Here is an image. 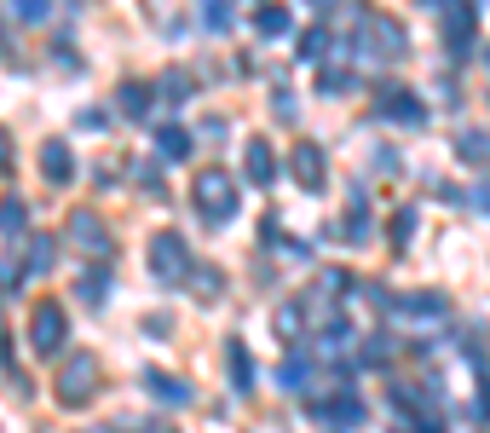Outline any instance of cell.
<instances>
[{"label": "cell", "instance_id": "8", "mask_svg": "<svg viewBox=\"0 0 490 433\" xmlns=\"http://www.w3.org/2000/svg\"><path fill=\"white\" fill-rule=\"evenodd\" d=\"M381 116L404 121V128H421V121H427V104L416 99V92H404V87H381Z\"/></svg>", "mask_w": 490, "mask_h": 433}, {"label": "cell", "instance_id": "13", "mask_svg": "<svg viewBox=\"0 0 490 433\" xmlns=\"http://www.w3.org/2000/svg\"><path fill=\"white\" fill-rule=\"evenodd\" d=\"M41 168H46V179H53V185H70L75 179V157H70L64 139H46V145H41Z\"/></svg>", "mask_w": 490, "mask_h": 433}, {"label": "cell", "instance_id": "11", "mask_svg": "<svg viewBox=\"0 0 490 433\" xmlns=\"http://www.w3.org/2000/svg\"><path fill=\"white\" fill-rule=\"evenodd\" d=\"M445 46H450L456 58L473 46V6H467V0H456V6L445 12Z\"/></svg>", "mask_w": 490, "mask_h": 433}, {"label": "cell", "instance_id": "1", "mask_svg": "<svg viewBox=\"0 0 490 433\" xmlns=\"http://www.w3.org/2000/svg\"><path fill=\"white\" fill-rule=\"evenodd\" d=\"M191 197H197V214L208 226H226L236 214V179L226 174V168H202L197 185H191Z\"/></svg>", "mask_w": 490, "mask_h": 433}, {"label": "cell", "instance_id": "30", "mask_svg": "<svg viewBox=\"0 0 490 433\" xmlns=\"http://www.w3.org/2000/svg\"><path fill=\"white\" fill-rule=\"evenodd\" d=\"M409 237H416V214L399 208V214H392V243H409Z\"/></svg>", "mask_w": 490, "mask_h": 433}, {"label": "cell", "instance_id": "35", "mask_svg": "<svg viewBox=\"0 0 490 433\" xmlns=\"http://www.w3.org/2000/svg\"><path fill=\"white\" fill-rule=\"evenodd\" d=\"M0 168H12V139L0 133Z\"/></svg>", "mask_w": 490, "mask_h": 433}, {"label": "cell", "instance_id": "25", "mask_svg": "<svg viewBox=\"0 0 490 433\" xmlns=\"http://www.w3.org/2000/svg\"><path fill=\"white\" fill-rule=\"evenodd\" d=\"M346 289H352V277H346L341 266H323V272H318V295H323V301H335V295H346Z\"/></svg>", "mask_w": 490, "mask_h": 433}, {"label": "cell", "instance_id": "9", "mask_svg": "<svg viewBox=\"0 0 490 433\" xmlns=\"http://www.w3.org/2000/svg\"><path fill=\"white\" fill-rule=\"evenodd\" d=\"M289 162H294V179L306 185V191H323V185H329V174H323V150H318V145H306V139H300Z\"/></svg>", "mask_w": 490, "mask_h": 433}, {"label": "cell", "instance_id": "4", "mask_svg": "<svg viewBox=\"0 0 490 433\" xmlns=\"http://www.w3.org/2000/svg\"><path fill=\"white\" fill-rule=\"evenodd\" d=\"M312 422H323V428H341V433H352V428H363V399L358 393H335V399H312Z\"/></svg>", "mask_w": 490, "mask_h": 433}, {"label": "cell", "instance_id": "6", "mask_svg": "<svg viewBox=\"0 0 490 433\" xmlns=\"http://www.w3.org/2000/svg\"><path fill=\"white\" fill-rule=\"evenodd\" d=\"M358 53L404 58V29L392 24V18H358Z\"/></svg>", "mask_w": 490, "mask_h": 433}, {"label": "cell", "instance_id": "15", "mask_svg": "<svg viewBox=\"0 0 490 433\" xmlns=\"http://www.w3.org/2000/svg\"><path fill=\"white\" fill-rule=\"evenodd\" d=\"M150 99H156V92H150L145 82H121V87H116V111H121V116H133V121H139V116H150Z\"/></svg>", "mask_w": 490, "mask_h": 433}, {"label": "cell", "instance_id": "12", "mask_svg": "<svg viewBox=\"0 0 490 433\" xmlns=\"http://www.w3.org/2000/svg\"><path fill=\"white\" fill-rule=\"evenodd\" d=\"M243 168H248V179H255V185H272L277 179V150L265 145V139H248V145H243Z\"/></svg>", "mask_w": 490, "mask_h": 433}, {"label": "cell", "instance_id": "34", "mask_svg": "<svg viewBox=\"0 0 490 433\" xmlns=\"http://www.w3.org/2000/svg\"><path fill=\"white\" fill-rule=\"evenodd\" d=\"M24 284V266H12V260H6V266H0V289H18Z\"/></svg>", "mask_w": 490, "mask_h": 433}, {"label": "cell", "instance_id": "38", "mask_svg": "<svg viewBox=\"0 0 490 433\" xmlns=\"http://www.w3.org/2000/svg\"><path fill=\"white\" fill-rule=\"evenodd\" d=\"M312 6H318V12H329V6H335V0H312Z\"/></svg>", "mask_w": 490, "mask_h": 433}, {"label": "cell", "instance_id": "23", "mask_svg": "<svg viewBox=\"0 0 490 433\" xmlns=\"http://www.w3.org/2000/svg\"><path fill=\"white\" fill-rule=\"evenodd\" d=\"M156 92H162L168 104H185V99L197 92V82H191V75H179V70H168V75H162V87H156Z\"/></svg>", "mask_w": 490, "mask_h": 433}, {"label": "cell", "instance_id": "7", "mask_svg": "<svg viewBox=\"0 0 490 433\" xmlns=\"http://www.w3.org/2000/svg\"><path fill=\"white\" fill-rule=\"evenodd\" d=\"M99 393V359H70L64 370H58V399H64V405H82V399H92Z\"/></svg>", "mask_w": 490, "mask_h": 433}, {"label": "cell", "instance_id": "3", "mask_svg": "<svg viewBox=\"0 0 490 433\" xmlns=\"http://www.w3.org/2000/svg\"><path fill=\"white\" fill-rule=\"evenodd\" d=\"M70 243H75L82 255H92V260H110V255H116V237H110V226H104L92 208H75V214H70Z\"/></svg>", "mask_w": 490, "mask_h": 433}, {"label": "cell", "instance_id": "32", "mask_svg": "<svg viewBox=\"0 0 490 433\" xmlns=\"http://www.w3.org/2000/svg\"><path fill=\"white\" fill-rule=\"evenodd\" d=\"M277 381H283V388H300V381H306V364H300V359H294V364H283V370H277Z\"/></svg>", "mask_w": 490, "mask_h": 433}, {"label": "cell", "instance_id": "22", "mask_svg": "<svg viewBox=\"0 0 490 433\" xmlns=\"http://www.w3.org/2000/svg\"><path fill=\"white\" fill-rule=\"evenodd\" d=\"M255 29H260V35H289V6H260Z\"/></svg>", "mask_w": 490, "mask_h": 433}, {"label": "cell", "instance_id": "26", "mask_svg": "<svg viewBox=\"0 0 490 433\" xmlns=\"http://www.w3.org/2000/svg\"><path fill=\"white\" fill-rule=\"evenodd\" d=\"M202 24L226 35V29H231V0H202Z\"/></svg>", "mask_w": 490, "mask_h": 433}, {"label": "cell", "instance_id": "31", "mask_svg": "<svg viewBox=\"0 0 490 433\" xmlns=\"http://www.w3.org/2000/svg\"><path fill=\"white\" fill-rule=\"evenodd\" d=\"M12 12H18V18H46V12H53V0H12Z\"/></svg>", "mask_w": 490, "mask_h": 433}, {"label": "cell", "instance_id": "21", "mask_svg": "<svg viewBox=\"0 0 490 433\" xmlns=\"http://www.w3.org/2000/svg\"><path fill=\"white\" fill-rule=\"evenodd\" d=\"M75 295H82L87 306H99V301L110 295V272H104V266H92V272L82 277V284H75Z\"/></svg>", "mask_w": 490, "mask_h": 433}, {"label": "cell", "instance_id": "17", "mask_svg": "<svg viewBox=\"0 0 490 433\" xmlns=\"http://www.w3.org/2000/svg\"><path fill=\"white\" fill-rule=\"evenodd\" d=\"M226 359H231V388H236V393H248V388H255V359H248V347L236 342V335L226 342Z\"/></svg>", "mask_w": 490, "mask_h": 433}, {"label": "cell", "instance_id": "29", "mask_svg": "<svg viewBox=\"0 0 490 433\" xmlns=\"http://www.w3.org/2000/svg\"><path fill=\"white\" fill-rule=\"evenodd\" d=\"M387 352H392V342H387V335H370V342H363V359H358V364L381 370V364H387Z\"/></svg>", "mask_w": 490, "mask_h": 433}, {"label": "cell", "instance_id": "19", "mask_svg": "<svg viewBox=\"0 0 490 433\" xmlns=\"http://www.w3.org/2000/svg\"><path fill=\"white\" fill-rule=\"evenodd\" d=\"M53 255H58V243L46 237V231H35L29 249H24V272H53Z\"/></svg>", "mask_w": 490, "mask_h": 433}, {"label": "cell", "instance_id": "20", "mask_svg": "<svg viewBox=\"0 0 490 433\" xmlns=\"http://www.w3.org/2000/svg\"><path fill=\"white\" fill-rule=\"evenodd\" d=\"M300 330H306V306H300V301H283V306H277V335H283V342H300Z\"/></svg>", "mask_w": 490, "mask_h": 433}, {"label": "cell", "instance_id": "5", "mask_svg": "<svg viewBox=\"0 0 490 433\" xmlns=\"http://www.w3.org/2000/svg\"><path fill=\"white\" fill-rule=\"evenodd\" d=\"M150 272L156 277H191V249L179 231H156L150 237Z\"/></svg>", "mask_w": 490, "mask_h": 433}, {"label": "cell", "instance_id": "27", "mask_svg": "<svg viewBox=\"0 0 490 433\" xmlns=\"http://www.w3.org/2000/svg\"><path fill=\"white\" fill-rule=\"evenodd\" d=\"M0 231H6V237H24V203H18V197L0 203Z\"/></svg>", "mask_w": 490, "mask_h": 433}, {"label": "cell", "instance_id": "36", "mask_svg": "<svg viewBox=\"0 0 490 433\" xmlns=\"http://www.w3.org/2000/svg\"><path fill=\"white\" fill-rule=\"evenodd\" d=\"M473 203H479V208H490V185H479V191H473Z\"/></svg>", "mask_w": 490, "mask_h": 433}, {"label": "cell", "instance_id": "10", "mask_svg": "<svg viewBox=\"0 0 490 433\" xmlns=\"http://www.w3.org/2000/svg\"><path fill=\"white\" fill-rule=\"evenodd\" d=\"M399 313H404V318H416V323H438V318L450 313V301L438 295V289H416V295H404V301H399Z\"/></svg>", "mask_w": 490, "mask_h": 433}, {"label": "cell", "instance_id": "2", "mask_svg": "<svg viewBox=\"0 0 490 433\" xmlns=\"http://www.w3.org/2000/svg\"><path fill=\"white\" fill-rule=\"evenodd\" d=\"M64 342H70V313H64L58 301H41L35 318H29V347L46 359V352H58Z\"/></svg>", "mask_w": 490, "mask_h": 433}, {"label": "cell", "instance_id": "16", "mask_svg": "<svg viewBox=\"0 0 490 433\" xmlns=\"http://www.w3.org/2000/svg\"><path fill=\"white\" fill-rule=\"evenodd\" d=\"M145 388L162 399V405H191V381H179V376H162V370H150Z\"/></svg>", "mask_w": 490, "mask_h": 433}, {"label": "cell", "instance_id": "24", "mask_svg": "<svg viewBox=\"0 0 490 433\" xmlns=\"http://www.w3.org/2000/svg\"><path fill=\"white\" fill-rule=\"evenodd\" d=\"M294 53H300V58H306V64H312V58H323V53H329V29H323V24H312V29H306V35H300V41H294Z\"/></svg>", "mask_w": 490, "mask_h": 433}, {"label": "cell", "instance_id": "14", "mask_svg": "<svg viewBox=\"0 0 490 433\" xmlns=\"http://www.w3.org/2000/svg\"><path fill=\"white\" fill-rule=\"evenodd\" d=\"M456 157L473 162V168H490V133L485 128H462L456 133Z\"/></svg>", "mask_w": 490, "mask_h": 433}, {"label": "cell", "instance_id": "18", "mask_svg": "<svg viewBox=\"0 0 490 433\" xmlns=\"http://www.w3.org/2000/svg\"><path fill=\"white\" fill-rule=\"evenodd\" d=\"M191 145H197V139L185 133L179 121H168V128H156V150H162V157H173V162H185V157H191Z\"/></svg>", "mask_w": 490, "mask_h": 433}, {"label": "cell", "instance_id": "33", "mask_svg": "<svg viewBox=\"0 0 490 433\" xmlns=\"http://www.w3.org/2000/svg\"><path fill=\"white\" fill-rule=\"evenodd\" d=\"M346 87H352V75H346V70H329L323 75V92H346Z\"/></svg>", "mask_w": 490, "mask_h": 433}, {"label": "cell", "instance_id": "28", "mask_svg": "<svg viewBox=\"0 0 490 433\" xmlns=\"http://www.w3.org/2000/svg\"><path fill=\"white\" fill-rule=\"evenodd\" d=\"M191 289H197V295H219V289H226V277H219L214 266H191Z\"/></svg>", "mask_w": 490, "mask_h": 433}, {"label": "cell", "instance_id": "39", "mask_svg": "<svg viewBox=\"0 0 490 433\" xmlns=\"http://www.w3.org/2000/svg\"><path fill=\"white\" fill-rule=\"evenodd\" d=\"M0 53H6V35H0Z\"/></svg>", "mask_w": 490, "mask_h": 433}, {"label": "cell", "instance_id": "37", "mask_svg": "<svg viewBox=\"0 0 490 433\" xmlns=\"http://www.w3.org/2000/svg\"><path fill=\"white\" fill-rule=\"evenodd\" d=\"M427 6H445V12H450V6H456V0H427Z\"/></svg>", "mask_w": 490, "mask_h": 433}]
</instances>
